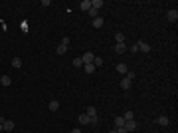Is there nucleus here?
<instances>
[{
  "label": "nucleus",
  "instance_id": "obj_14",
  "mask_svg": "<svg viewBox=\"0 0 178 133\" xmlns=\"http://www.w3.org/2000/svg\"><path fill=\"white\" fill-rule=\"evenodd\" d=\"M115 40H117V44H125V34L123 32H117L115 34Z\"/></svg>",
  "mask_w": 178,
  "mask_h": 133
},
{
  "label": "nucleus",
  "instance_id": "obj_3",
  "mask_svg": "<svg viewBox=\"0 0 178 133\" xmlns=\"http://www.w3.org/2000/svg\"><path fill=\"white\" fill-rule=\"evenodd\" d=\"M156 123H158V125H162V127H166V125L170 123V119H168L166 115H158V117H156Z\"/></svg>",
  "mask_w": 178,
  "mask_h": 133
},
{
  "label": "nucleus",
  "instance_id": "obj_1",
  "mask_svg": "<svg viewBox=\"0 0 178 133\" xmlns=\"http://www.w3.org/2000/svg\"><path fill=\"white\" fill-rule=\"evenodd\" d=\"M136 46H138V52H140V54H148V52H150V44L142 42V40H140V42H136Z\"/></svg>",
  "mask_w": 178,
  "mask_h": 133
},
{
  "label": "nucleus",
  "instance_id": "obj_5",
  "mask_svg": "<svg viewBox=\"0 0 178 133\" xmlns=\"http://www.w3.org/2000/svg\"><path fill=\"white\" fill-rule=\"evenodd\" d=\"M125 129H127L129 133L134 131V129H136V121H134V119H131V121H125Z\"/></svg>",
  "mask_w": 178,
  "mask_h": 133
},
{
  "label": "nucleus",
  "instance_id": "obj_24",
  "mask_svg": "<svg viewBox=\"0 0 178 133\" xmlns=\"http://www.w3.org/2000/svg\"><path fill=\"white\" fill-rule=\"evenodd\" d=\"M125 78H127V80H131V82H133L134 78H136V74H134L133 70H129V72H127V74H125Z\"/></svg>",
  "mask_w": 178,
  "mask_h": 133
},
{
  "label": "nucleus",
  "instance_id": "obj_17",
  "mask_svg": "<svg viewBox=\"0 0 178 133\" xmlns=\"http://www.w3.org/2000/svg\"><path fill=\"white\" fill-rule=\"evenodd\" d=\"M123 119H125V121H131V119H134V113L131 111V109H127L125 115H123Z\"/></svg>",
  "mask_w": 178,
  "mask_h": 133
},
{
  "label": "nucleus",
  "instance_id": "obj_25",
  "mask_svg": "<svg viewBox=\"0 0 178 133\" xmlns=\"http://www.w3.org/2000/svg\"><path fill=\"white\" fill-rule=\"evenodd\" d=\"M73 66H75V68H83V60H81V58H75V60H73Z\"/></svg>",
  "mask_w": 178,
  "mask_h": 133
},
{
  "label": "nucleus",
  "instance_id": "obj_10",
  "mask_svg": "<svg viewBox=\"0 0 178 133\" xmlns=\"http://www.w3.org/2000/svg\"><path fill=\"white\" fill-rule=\"evenodd\" d=\"M127 52V46L125 44H117L115 46V54H125Z\"/></svg>",
  "mask_w": 178,
  "mask_h": 133
},
{
  "label": "nucleus",
  "instance_id": "obj_11",
  "mask_svg": "<svg viewBox=\"0 0 178 133\" xmlns=\"http://www.w3.org/2000/svg\"><path fill=\"white\" fill-rule=\"evenodd\" d=\"M85 115H89V117H97V111H95L93 105H89L87 109H85Z\"/></svg>",
  "mask_w": 178,
  "mask_h": 133
},
{
  "label": "nucleus",
  "instance_id": "obj_12",
  "mask_svg": "<svg viewBox=\"0 0 178 133\" xmlns=\"http://www.w3.org/2000/svg\"><path fill=\"white\" fill-rule=\"evenodd\" d=\"M79 8H81V10H85V12H87L89 8H91V0H83V2H79Z\"/></svg>",
  "mask_w": 178,
  "mask_h": 133
},
{
  "label": "nucleus",
  "instance_id": "obj_19",
  "mask_svg": "<svg viewBox=\"0 0 178 133\" xmlns=\"http://www.w3.org/2000/svg\"><path fill=\"white\" fill-rule=\"evenodd\" d=\"M12 66H14V68H22V58H18V56L12 58Z\"/></svg>",
  "mask_w": 178,
  "mask_h": 133
},
{
  "label": "nucleus",
  "instance_id": "obj_4",
  "mask_svg": "<svg viewBox=\"0 0 178 133\" xmlns=\"http://www.w3.org/2000/svg\"><path fill=\"white\" fill-rule=\"evenodd\" d=\"M166 18H168L170 22H176L178 20V10H168V12H166Z\"/></svg>",
  "mask_w": 178,
  "mask_h": 133
},
{
  "label": "nucleus",
  "instance_id": "obj_20",
  "mask_svg": "<svg viewBox=\"0 0 178 133\" xmlns=\"http://www.w3.org/2000/svg\"><path fill=\"white\" fill-rule=\"evenodd\" d=\"M117 127H125V119L123 117H115V129Z\"/></svg>",
  "mask_w": 178,
  "mask_h": 133
},
{
  "label": "nucleus",
  "instance_id": "obj_15",
  "mask_svg": "<svg viewBox=\"0 0 178 133\" xmlns=\"http://www.w3.org/2000/svg\"><path fill=\"white\" fill-rule=\"evenodd\" d=\"M117 72H119V74H123V76H125V74H127V72H129V68H127V66H125V64H117Z\"/></svg>",
  "mask_w": 178,
  "mask_h": 133
},
{
  "label": "nucleus",
  "instance_id": "obj_30",
  "mask_svg": "<svg viewBox=\"0 0 178 133\" xmlns=\"http://www.w3.org/2000/svg\"><path fill=\"white\" fill-rule=\"evenodd\" d=\"M109 133H117V129H111V131H109Z\"/></svg>",
  "mask_w": 178,
  "mask_h": 133
},
{
  "label": "nucleus",
  "instance_id": "obj_13",
  "mask_svg": "<svg viewBox=\"0 0 178 133\" xmlns=\"http://www.w3.org/2000/svg\"><path fill=\"white\" fill-rule=\"evenodd\" d=\"M83 72H85V74H93V72H95V66H93V64H83Z\"/></svg>",
  "mask_w": 178,
  "mask_h": 133
},
{
  "label": "nucleus",
  "instance_id": "obj_6",
  "mask_svg": "<svg viewBox=\"0 0 178 133\" xmlns=\"http://www.w3.org/2000/svg\"><path fill=\"white\" fill-rule=\"evenodd\" d=\"M47 109H49V111H57V109H59V101L51 99V101L47 103Z\"/></svg>",
  "mask_w": 178,
  "mask_h": 133
},
{
  "label": "nucleus",
  "instance_id": "obj_28",
  "mask_svg": "<svg viewBox=\"0 0 178 133\" xmlns=\"http://www.w3.org/2000/svg\"><path fill=\"white\" fill-rule=\"evenodd\" d=\"M117 133H129V131H127L125 127H117Z\"/></svg>",
  "mask_w": 178,
  "mask_h": 133
},
{
  "label": "nucleus",
  "instance_id": "obj_9",
  "mask_svg": "<svg viewBox=\"0 0 178 133\" xmlns=\"http://www.w3.org/2000/svg\"><path fill=\"white\" fill-rule=\"evenodd\" d=\"M103 22H105V20H103L101 16H97V18H93V22H91V24H93L95 28H101V26H103Z\"/></svg>",
  "mask_w": 178,
  "mask_h": 133
},
{
  "label": "nucleus",
  "instance_id": "obj_7",
  "mask_svg": "<svg viewBox=\"0 0 178 133\" xmlns=\"http://www.w3.org/2000/svg\"><path fill=\"white\" fill-rule=\"evenodd\" d=\"M10 84H12L10 76H0V86H10Z\"/></svg>",
  "mask_w": 178,
  "mask_h": 133
},
{
  "label": "nucleus",
  "instance_id": "obj_31",
  "mask_svg": "<svg viewBox=\"0 0 178 133\" xmlns=\"http://www.w3.org/2000/svg\"><path fill=\"white\" fill-rule=\"evenodd\" d=\"M2 131H4V129H2V125H0V133H2Z\"/></svg>",
  "mask_w": 178,
  "mask_h": 133
},
{
  "label": "nucleus",
  "instance_id": "obj_8",
  "mask_svg": "<svg viewBox=\"0 0 178 133\" xmlns=\"http://www.w3.org/2000/svg\"><path fill=\"white\" fill-rule=\"evenodd\" d=\"M2 129H4V131H12V129H14V123H12L10 119H6V121L2 123Z\"/></svg>",
  "mask_w": 178,
  "mask_h": 133
},
{
  "label": "nucleus",
  "instance_id": "obj_23",
  "mask_svg": "<svg viewBox=\"0 0 178 133\" xmlns=\"http://www.w3.org/2000/svg\"><path fill=\"white\" fill-rule=\"evenodd\" d=\"M93 66H95V68H99V66H103V58H99V56H95V60H93Z\"/></svg>",
  "mask_w": 178,
  "mask_h": 133
},
{
  "label": "nucleus",
  "instance_id": "obj_2",
  "mask_svg": "<svg viewBox=\"0 0 178 133\" xmlns=\"http://www.w3.org/2000/svg\"><path fill=\"white\" fill-rule=\"evenodd\" d=\"M81 60H83V64H93V60H95V54H93V52H85V54L81 56Z\"/></svg>",
  "mask_w": 178,
  "mask_h": 133
},
{
  "label": "nucleus",
  "instance_id": "obj_16",
  "mask_svg": "<svg viewBox=\"0 0 178 133\" xmlns=\"http://www.w3.org/2000/svg\"><path fill=\"white\" fill-rule=\"evenodd\" d=\"M131 84H133V82H131V80H127V78H123V80H121V88H123V89H129V88H131Z\"/></svg>",
  "mask_w": 178,
  "mask_h": 133
},
{
  "label": "nucleus",
  "instance_id": "obj_21",
  "mask_svg": "<svg viewBox=\"0 0 178 133\" xmlns=\"http://www.w3.org/2000/svg\"><path fill=\"white\" fill-rule=\"evenodd\" d=\"M91 6L99 10V8H103V0H91Z\"/></svg>",
  "mask_w": 178,
  "mask_h": 133
},
{
  "label": "nucleus",
  "instance_id": "obj_22",
  "mask_svg": "<svg viewBox=\"0 0 178 133\" xmlns=\"http://www.w3.org/2000/svg\"><path fill=\"white\" fill-rule=\"evenodd\" d=\"M55 52H57V54H59V56H63V54H65V52H67V46L59 44V46H57V50H55Z\"/></svg>",
  "mask_w": 178,
  "mask_h": 133
},
{
  "label": "nucleus",
  "instance_id": "obj_26",
  "mask_svg": "<svg viewBox=\"0 0 178 133\" xmlns=\"http://www.w3.org/2000/svg\"><path fill=\"white\" fill-rule=\"evenodd\" d=\"M87 12H89V16H91V18H97V12H99V10H97V8H93V6H91V8H89Z\"/></svg>",
  "mask_w": 178,
  "mask_h": 133
},
{
  "label": "nucleus",
  "instance_id": "obj_18",
  "mask_svg": "<svg viewBox=\"0 0 178 133\" xmlns=\"http://www.w3.org/2000/svg\"><path fill=\"white\" fill-rule=\"evenodd\" d=\"M79 123H81V125H89V115L81 113V115H79Z\"/></svg>",
  "mask_w": 178,
  "mask_h": 133
},
{
  "label": "nucleus",
  "instance_id": "obj_27",
  "mask_svg": "<svg viewBox=\"0 0 178 133\" xmlns=\"http://www.w3.org/2000/svg\"><path fill=\"white\" fill-rule=\"evenodd\" d=\"M129 50H131V54H136V52H138V46H136V44H133L131 48H129Z\"/></svg>",
  "mask_w": 178,
  "mask_h": 133
},
{
  "label": "nucleus",
  "instance_id": "obj_29",
  "mask_svg": "<svg viewBox=\"0 0 178 133\" xmlns=\"http://www.w3.org/2000/svg\"><path fill=\"white\" fill-rule=\"evenodd\" d=\"M71 133H81V131L79 129H71Z\"/></svg>",
  "mask_w": 178,
  "mask_h": 133
}]
</instances>
